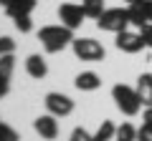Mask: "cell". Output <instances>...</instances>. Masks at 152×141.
<instances>
[{"mask_svg":"<svg viewBox=\"0 0 152 141\" xmlns=\"http://www.w3.org/2000/svg\"><path fill=\"white\" fill-rule=\"evenodd\" d=\"M15 20V28L20 33H31L33 30V23H31V15H18V18H13Z\"/></svg>","mask_w":152,"mask_h":141,"instance_id":"cell-18","label":"cell"},{"mask_svg":"<svg viewBox=\"0 0 152 141\" xmlns=\"http://www.w3.org/2000/svg\"><path fill=\"white\" fill-rule=\"evenodd\" d=\"M140 38L145 40L147 48H152V23H147V25H142V28H140Z\"/></svg>","mask_w":152,"mask_h":141,"instance_id":"cell-23","label":"cell"},{"mask_svg":"<svg viewBox=\"0 0 152 141\" xmlns=\"http://www.w3.org/2000/svg\"><path fill=\"white\" fill-rule=\"evenodd\" d=\"M33 129H36V134L41 136V139L53 141L56 136H58V121H56L53 114H46V116H38V119L33 121Z\"/></svg>","mask_w":152,"mask_h":141,"instance_id":"cell-7","label":"cell"},{"mask_svg":"<svg viewBox=\"0 0 152 141\" xmlns=\"http://www.w3.org/2000/svg\"><path fill=\"white\" fill-rule=\"evenodd\" d=\"M114 141H137V129H134L132 124H122V126H117Z\"/></svg>","mask_w":152,"mask_h":141,"instance_id":"cell-16","label":"cell"},{"mask_svg":"<svg viewBox=\"0 0 152 141\" xmlns=\"http://www.w3.org/2000/svg\"><path fill=\"white\" fill-rule=\"evenodd\" d=\"M127 13H129V23L137 28L147 25V15H145V8H142V3H134V5L127 8Z\"/></svg>","mask_w":152,"mask_h":141,"instance_id":"cell-13","label":"cell"},{"mask_svg":"<svg viewBox=\"0 0 152 141\" xmlns=\"http://www.w3.org/2000/svg\"><path fill=\"white\" fill-rule=\"evenodd\" d=\"M71 48H74L76 58L89 60V63H96V60L104 58V45L99 40H94V38H74Z\"/></svg>","mask_w":152,"mask_h":141,"instance_id":"cell-4","label":"cell"},{"mask_svg":"<svg viewBox=\"0 0 152 141\" xmlns=\"http://www.w3.org/2000/svg\"><path fill=\"white\" fill-rule=\"evenodd\" d=\"M142 8H145V15H147V23H152V0H142Z\"/></svg>","mask_w":152,"mask_h":141,"instance_id":"cell-24","label":"cell"},{"mask_svg":"<svg viewBox=\"0 0 152 141\" xmlns=\"http://www.w3.org/2000/svg\"><path fill=\"white\" fill-rule=\"evenodd\" d=\"M137 93H140L142 106H152V73H142L137 78Z\"/></svg>","mask_w":152,"mask_h":141,"instance_id":"cell-11","label":"cell"},{"mask_svg":"<svg viewBox=\"0 0 152 141\" xmlns=\"http://www.w3.org/2000/svg\"><path fill=\"white\" fill-rule=\"evenodd\" d=\"M81 8L86 13V18H99L107 8H104V0H81Z\"/></svg>","mask_w":152,"mask_h":141,"instance_id":"cell-14","label":"cell"},{"mask_svg":"<svg viewBox=\"0 0 152 141\" xmlns=\"http://www.w3.org/2000/svg\"><path fill=\"white\" fill-rule=\"evenodd\" d=\"M74 86L79 88V91H96V88L102 86V78H99L94 70H84V73H79V76H76Z\"/></svg>","mask_w":152,"mask_h":141,"instance_id":"cell-10","label":"cell"},{"mask_svg":"<svg viewBox=\"0 0 152 141\" xmlns=\"http://www.w3.org/2000/svg\"><path fill=\"white\" fill-rule=\"evenodd\" d=\"M26 70H28V76H33V78H43L48 73V65H46V60L41 55L33 53V55L26 58Z\"/></svg>","mask_w":152,"mask_h":141,"instance_id":"cell-12","label":"cell"},{"mask_svg":"<svg viewBox=\"0 0 152 141\" xmlns=\"http://www.w3.org/2000/svg\"><path fill=\"white\" fill-rule=\"evenodd\" d=\"M137 141H152V124H142L140 129H137Z\"/></svg>","mask_w":152,"mask_h":141,"instance_id":"cell-21","label":"cell"},{"mask_svg":"<svg viewBox=\"0 0 152 141\" xmlns=\"http://www.w3.org/2000/svg\"><path fill=\"white\" fill-rule=\"evenodd\" d=\"M96 25L109 33H122L129 25V13H127V8H109L96 18Z\"/></svg>","mask_w":152,"mask_h":141,"instance_id":"cell-3","label":"cell"},{"mask_svg":"<svg viewBox=\"0 0 152 141\" xmlns=\"http://www.w3.org/2000/svg\"><path fill=\"white\" fill-rule=\"evenodd\" d=\"M33 8H36V0H5V13H8L10 18L31 15Z\"/></svg>","mask_w":152,"mask_h":141,"instance_id":"cell-9","label":"cell"},{"mask_svg":"<svg viewBox=\"0 0 152 141\" xmlns=\"http://www.w3.org/2000/svg\"><path fill=\"white\" fill-rule=\"evenodd\" d=\"M38 40L43 43V48L48 53H61L66 45L74 43V30L66 28L64 23L61 25H46V28L38 30Z\"/></svg>","mask_w":152,"mask_h":141,"instance_id":"cell-1","label":"cell"},{"mask_svg":"<svg viewBox=\"0 0 152 141\" xmlns=\"http://www.w3.org/2000/svg\"><path fill=\"white\" fill-rule=\"evenodd\" d=\"M114 134H117V126H114L112 121H102V126H99L96 134H94V141H112Z\"/></svg>","mask_w":152,"mask_h":141,"instance_id":"cell-15","label":"cell"},{"mask_svg":"<svg viewBox=\"0 0 152 141\" xmlns=\"http://www.w3.org/2000/svg\"><path fill=\"white\" fill-rule=\"evenodd\" d=\"M0 141H20L15 134V129H10L8 124H0Z\"/></svg>","mask_w":152,"mask_h":141,"instance_id":"cell-19","label":"cell"},{"mask_svg":"<svg viewBox=\"0 0 152 141\" xmlns=\"http://www.w3.org/2000/svg\"><path fill=\"white\" fill-rule=\"evenodd\" d=\"M134 3H142V0H127V5H134Z\"/></svg>","mask_w":152,"mask_h":141,"instance_id":"cell-27","label":"cell"},{"mask_svg":"<svg viewBox=\"0 0 152 141\" xmlns=\"http://www.w3.org/2000/svg\"><path fill=\"white\" fill-rule=\"evenodd\" d=\"M13 50H15V40L8 38V35H3V38H0V55H8V53H13Z\"/></svg>","mask_w":152,"mask_h":141,"instance_id":"cell-22","label":"cell"},{"mask_svg":"<svg viewBox=\"0 0 152 141\" xmlns=\"http://www.w3.org/2000/svg\"><path fill=\"white\" fill-rule=\"evenodd\" d=\"M0 5H5V0H0Z\"/></svg>","mask_w":152,"mask_h":141,"instance_id":"cell-28","label":"cell"},{"mask_svg":"<svg viewBox=\"0 0 152 141\" xmlns=\"http://www.w3.org/2000/svg\"><path fill=\"white\" fill-rule=\"evenodd\" d=\"M0 124H3V121H0Z\"/></svg>","mask_w":152,"mask_h":141,"instance_id":"cell-29","label":"cell"},{"mask_svg":"<svg viewBox=\"0 0 152 141\" xmlns=\"http://www.w3.org/2000/svg\"><path fill=\"white\" fill-rule=\"evenodd\" d=\"M8 91H10V83H8L5 78H0V98H5Z\"/></svg>","mask_w":152,"mask_h":141,"instance_id":"cell-25","label":"cell"},{"mask_svg":"<svg viewBox=\"0 0 152 141\" xmlns=\"http://www.w3.org/2000/svg\"><path fill=\"white\" fill-rule=\"evenodd\" d=\"M145 121H147V124H152V106H147V111H145Z\"/></svg>","mask_w":152,"mask_h":141,"instance_id":"cell-26","label":"cell"},{"mask_svg":"<svg viewBox=\"0 0 152 141\" xmlns=\"http://www.w3.org/2000/svg\"><path fill=\"white\" fill-rule=\"evenodd\" d=\"M13 68H15V58H13V53H8V55H0V78L10 81V76H13Z\"/></svg>","mask_w":152,"mask_h":141,"instance_id":"cell-17","label":"cell"},{"mask_svg":"<svg viewBox=\"0 0 152 141\" xmlns=\"http://www.w3.org/2000/svg\"><path fill=\"white\" fill-rule=\"evenodd\" d=\"M46 109H48V114H53L56 119H61V116H69L71 111H74V101H71L69 96H64V93H48V96H46Z\"/></svg>","mask_w":152,"mask_h":141,"instance_id":"cell-6","label":"cell"},{"mask_svg":"<svg viewBox=\"0 0 152 141\" xmlns=\"http://www.w3.org/2000/svg\"><path fill=\"white\" fill-rule=\"evenodd\" d=\"M112 96H114L117 109H119L124 116H134V114H140L142 101H140V93H137V88L124 86V83H117V86L112 88Z\"/></svg>","mask_w":152,"mask_h":141,"instance_id":"cell-2","label":"cell"},{"mask_svg":"<svg viewBox=\"0 0 152 141\" xmlns=\"http://www.w3.org/2000/svg\"><path fill=\"white\" fill-rule=\"evenodd\" d=\"M69 141H94V136L89 134L86 129H81V126H79V129H74V131H71Z\"/></svg>","mask_w":152,"mask_h":141,"instance_id":"cell-20","label":"cell"},{"mask_svg":"<svg viewBox=\"0 0 152 141\" xmlns=\"http://www.w3.org/2000/svg\"><path fill=\"white\" fill-rule=\"evenodd\" d=\"M58 18H61V23H64L66 28L76 30V28H81V23H84V18H86V13H84V8H81V5L64 3V5L58 8Z\"/></svg>","mask_w":152,"mask_h":141,"instance_id":"cell-5","label":"cell"},{"mask_svg":"<svg viewBox=\"0 0 152 141\" xmlns=\"http://www.w3.org/2000/svg\"><path fill=\"white\" fill-rule=\"evenodd\" d=\"M117 48L124 50V53H140V50L147 48V45H145V40L140 38V33L122 30V33H117Z\"/></svg>","mask_w":152,"mask_h":141,"instance_id":"cell-8","label":"cell"}]
</instances>
